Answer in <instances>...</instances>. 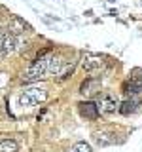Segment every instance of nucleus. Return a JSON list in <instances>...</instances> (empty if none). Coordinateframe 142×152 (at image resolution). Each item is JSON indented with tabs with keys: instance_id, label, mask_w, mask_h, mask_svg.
Masks as SVG:
<instances>
[{
	"instance_id": "3",
	"label": "nucleus",
	"mask_w": 142,
	"mask_h": 152,
	"mask_svg": "<svg viewBox=\"0 0 142 152\" xmlns=\"http://www.w3.org/2000/svg\"><path fill=\"white\" fill-rule=\"evenodd\" d=\"M32 31V27L28 25L25 19H21L19 15H13L12 19L8 21V32L12 36H17V34H25V32Z\"/></svg>"
},
{
	"instance_id": "12",
	"label": "nucleus",
	"mask_w": 142,
	"mask_h": 152,
	"mask_svg": "<svg viewBox=\"0 0 142 152\" xmlns=\"http://www.w3.org/2000/svg\"><path fill=\"white\" fill-rule=\"evenodd\" d=\"M19 142L15 139H2L0 141V152H17Z\"/></svg>"
},
{
	"instance_id": "5",
	"label": "nucleus",
	"mask_w": 142,
	"mask_h": 152,
	"mask_svg": "<svg viewBox=\"0 0 142 152\" xmlns=\"http://www.w3.org/2000/svg\"><path fill=\"white\" fill-rule=\"evenodd\" d=\"M15 48H17L15 36H12L9 32H2V31H0V55L12 53V51H15Z\"/></svg>"
},
{
	"instance_id": "10",
	"label": "nucleus",
	"mask_w": 142,
	"mask_h": 152,
	"mask_svg": "<svg viewBox=\"0 0 142 152\" xmlns=\"http://www.w3.org/2000/svg\"><path fill=\"white\" fill-rule=\"evenodd\" d=\"M99 108H101V112H104V114H112V112H116V108H117V101L114 97H108L106 95V97H102Z\"/></svg>"
},
{
	"instance_id": "15",
	"label": "nucleus",
	"mask_w": 142,
	"mask_h": 152,
	"mask_svg": "<svg viewBox=\"0 0 142 152\" xmlns=\"http://www.w3.org/2000/svg\"><path fill=\"white\" fill-rule=\"evenodd\" d=\"M110 2H114V0H110Z\"/></svg>"
},
{
	"instance_id": "9",
	"label": "nucleus",
	"mask_w": 142,
	"mask_h": 152,
	"mask_svg": "<svg viewBox=\"0 0 142 152\" xmlns=\"http://www.w3.org/2000/svg\"><path fill=\"white\" fill-rule=\"evenodd\" d=\"M140 104V101L136 97H131V99H127V101H123L121 103V107H120V112L123 114V116H129V114H133L136 110V107Z\"/></svg>"
},
{
	"instance_id": "8",
	"label": "nucleus",
	"mask_w": 142,
	"mask_h": 152,
	"mask_svg": "<svg viewBox=\"0 0 142 152\" xmlns=\"http://www.w3.org/2000/svg\"><path fill=\"white\" fill-rule=\"evenodd\" d=\"M64 63L66 61L63 59V57H57V55L47 57V74H59Z\"/></svg>"
},
{
	"instance_id": "4",
	"label": "nucleus",
	"mask_w": 142,
	"mask_h": 152,
	"mask_svg": "<svg viewBox=\"0 0 142 152\" xmlns=\"http://www.w3.org/2000/svg\"><path fill=\"white\" fill-rule=\"evenodd\" d=\"M104 61L101 55H95V53H85L83 55V61H82V66L85 72H95V70L102 69Z\"/></svg>"
},
{
	"instance_id": "1",
	"label": "nucleus",
	"mask_w": 142,
	"mask_h": 152,
	"mask_svg": "<svg viewBox=\"0 0 142 152\" xmlns=\"http://www.w3.org/2000/svg\"><path fill=\"white\" fill-rule=\"evenodd\" d=\"M47 74V57H40L32 63L23 74V82H34V80H40Z\"/></svg>"
},
{
	"instance_id": "6",
	"label": "nucleus",
	"mask_w": 142,
	"mask_h": 152,
	"mask_svg": "<svg viewBox=\"0 0 142 152\" xmlns=\"http://www.w3.org/2000/svg\"><path fill=\"white\" fill-rule=\"evenodd\" d=\"M80 107V114L83 118H89V120H97L99 118V104L93 101H83L78 104Z\"/></svg>"
},
{
	"instance_id": "2",
	"label": "nucleus",
	"mask_w": 142,
	"mask_h": 152,
	"mask_svg": "<svg viewBox=\"0 0 142 152\" xmlns=\"http://www.w3.org/2000/svg\"><path fill=\"white\" fill-rule=\"evenodd\" d=\"M46 97H47L46 89H42V88H28V89H25V91L21 93L19 104H21V107H34V104L42 103Z\"/></svg>"
},
{
	"instance_id": "14",
	"label": "nucleus",
	"mask_w": 142,
	"mask_h": 152,
	"mask_svg": "<svg viewBox=\"0 0 142 152\" xmlns=\"http://www.w3.org/2000/svg\"><path fill=\"white\" fill-rule=\"evenodd\" d=\"M74 152H93L91 150V146H89L87 145V142H76V145H74Z\"/></svg>"
},
{
	"instance_id": "11",
	"label": "nucleus",
	"mask_w": 142,
	"mask_h": 152,
	"mask_svg": "<svg viewBox=\"0 0 142 152\" xmlns=\"http://www.w3.org/2000/svg\"><path fill=\"white\" fill-rule=\"evenodd\" d=\"M114 137L110 133H104V131H97L95 133V142H97L99 146H108V145H114Z\"/></svg>"
},
{
	"instance_id": "13",
	"label": "nucleus",
	"mask_w": 142,
	"mask_h": 152,
	"mask_svg": "<svg viewBox=\"0 0 142 152\" xmlns=\"http://www.w3.org/2000/svg\"><path fill=\"white\" fill-rule=\"evenodd\" d=\"M74 69H76V63H74V61H70V63H64V65H63V69H61V72L57 74V76H59V80H61V82L68 80L70 76H72Z\"/></svg>"
},
{
	"instance_id": "7",
	"label": "nucleus",
	"mask_w": 142,
	"mask_h": 152,
	"mask_svg": "<svg viewBox=\"0 0 142 152\" xmlns=\"http://www.w3.org/2000/svg\"><path fill=\"white\" fill-rule=\"evenodd\" d=\"M99 89H101V80L99 78H87L85 82H82V86H80V93H83V95L97 93Z\"/></svg>"
}]
</instances>
